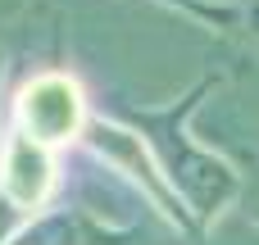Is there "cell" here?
I'll return each instance as SVG.
<instances>
[{"label": "cell", "mask_w": 259, "mask_h": 245, "mask_svg": "<svg viewBox=\"0 0 259 245\" xmlns=\"http://www.w3.org/2000/svg\"><path fill=\"white\" fill-rule=\"evenodd\" d=\"M50 191H55V145L18 127L0 155V200L14 209H41Z\"/></svg>", "instance_id": "cell-3"}, {"label": "cell", "mask_w": 259, "mask_h": 245, "mask_svg": "<svg viewBox=\"0 0 259 245\" xmlns=\"http://www.w3.org/2000/svg\"><path fill=\"white\" fill-rule=\"evenodd\" d=\"M0 82H5V50H0Z\"/></svg>", "instance_id": "cell-5"}, {"label": "cell", "mask_w": 259, "mask_h": 245, "mask_svg": "<svg viewBox=\"0 0 259 245\" xmlns=\"http://www.w3.org/2000/svg\"><path fill=\"white\" fill-rule=\"evenodd\" d=\"M237 159H241V200H246V214L259 223V155L250 150H237Z\"/></svg>", "instance_id": "cell-4"}, {"label": "cell", "mask_w": 259, "mask_h": 245, "mask_svg": "<svg viewBox=\"0 0 259 245\" xmlns=\"http://www.w3.org/2000/svg\"><path fill=\"white\" fill-rule=\"evenodd\" d=\"M214 86H219V77H200L187 95H178L164 109H137V105L118 109V118L141 132V145L155 155L159 173L168 177L173 195L196 214V223H209L214 214H223L241 195V173L228 159H219L214 150L196 145L191 132H187V118L200 109V100Z\"/></svg>", "instance_id": "cell-1"}, {"label": "cell", "mask_w": 259, "mask_h": 245, "mask_svg": "<svg viewBox=\"0 0 259 245\" xmlns=\"http://www.w3.org/2000/svg\"><path fill=\"white\" fill-rule=\"evenodd\" d=\"M14 114H18V127L46 145H64L73 136L87 132V95L82 86L68 77V73H41L32 77L18 100H14Z\"/></svg>", "instance_id": "cell-2"}]
</instances>
